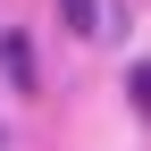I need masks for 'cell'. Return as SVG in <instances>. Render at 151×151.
Instances as JSON below:
<instances>
[{
	"label": "cell",
	"instance_id": "cell-1",
	"mask_svg": "<svg viewBox=\"0 0 151 151\" xmlns=\"http://www.w3.org/2000/svg\"><path fill=\"white\" fill-rule=\"evenodd\" d=\"M59 25L67 34H101V0H59Z\"/></svg>",
	"mask_w": 151,
	"mask_h": 151
},
{
	"label": "cell",
	"instance_id": "cell-2",
	"mask_svg": "<svg viewBox=\"0 0 151 151\" xmlns=\"http://www.w3.org/2000/svg\"><path fill=\"white\" fill-rule=\"evenodd\" d=\"M126 92H134V109H143V118H151V59H143L134 76H126Z\"/></svg>",
	"mask_w": 151,
	"mask_h": 151
}]
</instances>
